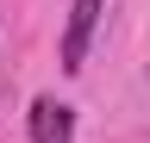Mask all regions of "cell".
<instances>
[{"label": "cell", "instance_id": "2", "mask_svg": "<svg viewBox=\"0 0 150 143\" xmlns=\"http://www.w3.org/2000/svg\"><path fill=\"white\" fill-rule=\"evenodd\" d=\"M75 137V112H69V106L63 100H31V143H69Z\"/></svg>", "mask_w": 150, "mask_h": 143}, {"label": "cell", "instance_id": "1", "mask_svg": "<svg viewBox=\"0 0 150 143\" xmlns=\"http://www.w3.org/2000/svg\"><path fill=\"white\" fill-rule=\"evenodd\" d=\"M100 6H106V0H75V6H69V31H63V75H81V68H88V44H94V25H100Z\"/></svg>", "mask_w": 150, "mask_h": 143}]
</instances>
